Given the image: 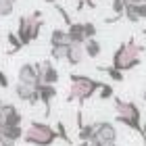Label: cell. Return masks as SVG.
I'll return each instance as SVG.
<instances>
[{
    "mask_svg": "<svg viewBox=\"0 0 146 146\" xmlns=\"http://www.w3.org/2000/svg\"><path fill=\"white\" fill-rule=\"evenodd\" d=\"M144 102H146V90H144Z\"/></svg>",
    "mask_w": 146,
    "mask_h": 146,
    "instance_id": "obj_34",
    "label": "cell"
},
{
    "mask_svg": "<svg viewBox=\"0 0 146 146\" xmlns=\"http://www.w3.org/2000/svg\"><path fill=\"white\" fill-rule=\"evenodd\" d=\"M113 96H115V92H113V86L107 84V82H102L100 90H98V98H100V100H111Z\"/></svg>",
    "mask_w": 146,
    "mask_h": 146,
    "instance_id": "obj_24",
    "label": "cell"
},
{
    "mask_svg": "<svg viewBox=\"0 0 146 146\" xmlns=\"http://www.w3.org/2000/svg\"><path fill=\"white\" fill-rule=\"evenodd\" d=\"M84 34H86V40L96 38V25L92 23V21H86L84 23Z\"/></svg>",
    "mask_w": 146,
    "mask_h": 146,
    "instance_id": "obj_26",
    "label": "cell"
},
{
    "mask_svg": "<svg viewBox=\"0 0 146 146\" xmlns=\"http://www.w3.org/2000/svg\"><path fill=\"white\" fill-rule=\"evenodd\" d=\"M123 17L131 23H138L146 19V2H140V4H125V13Z\"/></svg>",
    "mask_w": 146,
    "mask_h": 146,
    "instance_id": "obj_13",
    "label": "cell"
},
{
    "mask_svg": "<svg viewBox=\"0 0 146 146\" xmlns=\"http://www.w3.org/2000/svg\"><path fill=\"white\" fill-rule=\"evenodd\" d=\"M113 104H115V121L117 123H123L125 127L138 131L142 136V113L138 109L136 102L131 100H123V98H117L113 96Z\"/></svg>",
    "mask_w": 146,
    "mask_h": 146,
    "instance_id": "obj_3",
    "label": "cell"
},
{
    "mask_svg": "<svg viewBox=\"0 0 146 146\" xmlns=\"http://www.w3.org/2000/svg\"><path fill=\"white\" fill-rule=\"evenodd\" d=\"M9 75H6V73L2 71V69H0V88H2V90H6V88H9Z\"/></svg>",
    "mask_w": 146,
    "mask_h": 146,
    "instance_id": "obj_27",
    "label": "cell"
},
{
    "mask_svg": "<svg viewBox=\"0 0 146 146\" xmlns=\"http://www.w3.org/2000/svg\"><path fill=\"white\" fill-rule=\"evenodd\" d=\"M102 82L90 77V75H82V73H71L69 75V94H67V102H79V109L86 100H90L92 96L100 90Z\"/></svg>",
    "mask_w": 146,
    "mask_h": 146,
    "instance_id": "obj_1",
    "label": "cell"
},
{
    "mask_svg": "<svg viewBox=\"0 0 146 146\" xmlns=\"http://www.w3.org/2000/svg\"><path fill=\"white\" fill-rule=\"evenodd\" d=\"M44 2H48V4H52V6H54V4H56V0H44Z\"/></svg>",
    "mask_w": 146,
    "mask_h": 146,
    "instance_id": "obj_31",
    "label": "cell"
},
{
    "mask_svg": "<svg viewBox=\"0 0 146 146\" xmlns=\"http://www.w3.org/2000/svg\"><path fill=\"white\" fill-rule=\"evenodd\" d=\"M2 129V136L4 138H9V140H23V134H25V129L21 127V125H13V127H0Z\"/></svg>",
    "mask_w": 146,
    "mask_h": 146,
    "instance_id": "obj_17",
    "label": "cell"
},
{
    "mask_svg": "<svg viewBox=\"0 0 146 146\" xmlns=\"http://www.w3.org/2000/svg\"><path fill=\"white\" fill-rule=\"evenodd\" d=\"M111 2H113V0H111Z\"/></svg>",
    "mask_w": 146,
    "mask_h": 146,
    "instance_id": "obj_36",
    "label": "cell"
},
{
    "mask_svg": "<svg viewBox=\"0 0 146 146\" xmlns=\"http://www.w3.org/2000/svg\"><path fill=\"white\" fill-rule=\"evenodd\" d=\"M84 50H86V56L88 58H96V56H100L102 46H100V42H98L96 38H90V40L84 42Z\"/></svg>",
    "mask_w": 146,
    "mask_h": 146,
    "instance_id": "obj_16",
    "label": "cell"
},
{
    "mask_svg": "<svg viewBox=\"0 0 146 146\" xmlns=\"http://www.w3.org/2000/svg\"><path fill=\"white\" fill-rule=\"evenodd\" d=\"M77 136L79 140H92V136H94V123H84L82 127H77Z\"/></svg>",
    "mask_w": 146,
    "mask_h": 146,
    "instance_id": "obj_20",
    "label": "cell"
},
{
    "mask_svg": "<svg viewBox=\"0 0 146 146\" xmlns=\"http://www.w3.org/2000/svg\"><path fill=\"white\" fill-rule=\"evenodd\" d=\"M17 36H19V40L23 42V46H27V44H31V40H29V36H27V17H19V25H17Z\"/></svg>",
    "mask_w": 146,
    "mask_h": 146,
    "instance_id": "obj_18",
    "label": "cell"
},
{
    "mask_svg": "<svg viewBox=\"0 0 146 146\" xmlns=\"http://www.w3.org/2000/svg\"><path fill=\"white\" fill-rule=\"evenodd\" d=\"M36 65H38L40 84H52V86H56L61 73H58V69L52 65V61H42V63H36Z\"/></svg>",
    "mask_w": 146,
    "mask_h": 146,
    "instance_id": "obj_9",
    "label": "cell"
},
{
    "mask_svg": "<svg viewBox=\"0 0 146 146\" xmlns=\"http://www.w3.org/2000/svg\"><path fill=\"white\" fill-rule=\"evenodd\" d=\"M146 46L138 44L134 38H129L127 42H123L119 48L115 50V54H113V67L119 69V71H131L136 69L138 65L142 63V52H144Z\"/></svg>",
    "mask_w": 146,
    "mask_h": 146,
    "instance_id": "obj_2",
    "label": "cell"
},
{
    "mask_svg": "<svg viewBox=\"0 0 146 146\" xmlns=\"http://www.w3.org/2000/svg\"><path fill=\"white\" fill-rule=\"evenodd\" d=\"M23 140L31 146H52L58 140V134H56V127H52L48 123L31 121L23 134Z\"/></svg>",
    "mask_w": 146,
    "mask_h": 146,
    "instance_id": "obj_4",
    "label": "cell"
},
{
    "mask_svg": "<svg viewBox=\"0 0 146 146\" xmlns=\"http://www.w3.org/2000/svg\"><path fill=\"white\" fill-rule=\"evenodd\" d=\"M92 2H96V4H98V0H92Z\"/></svg>",
    "mask_w": 146,
    "mask_h": 146,
    "instance_id": "obj_35",
    "label": "cell"
},
{
    "mask_svg": "<svg viewBox=\"0 0 146 146\" xmlns=\"http://www.w3.org/2000/svg\"><path fill=\"white\" fill-rule=\"evenodd\" d=\"M23 115L15 104H6L2 107V113H0V127H13V125H21Z\"/></svg>",
    "mask_w": 146,
    "mask_h": 146,
    "instance_id": "obj_6",
    "label": "cell"
},
{
    "mask_svg": "<svg viewBox=\"0 0 146 146\" xmlns=\"http://www.w3.org/2000/svg\"><path fill=\"white\" fill-rule=\"evenodd\" d=\"M6 40H9V54H17L19 50L23 48V42L21 40H19V36H17V31H9V34H6Z\"/></svg>",
    "mask_w": 146,
    "mask_h": 146,
    "instance_id": "obj_19",
    "label": "cell"
},
{
    "mask_svg": "<svg viewBox=\"0 0 146 146\" xmlns=\"http://www.w3.org/2000/svg\"><path fill=\"white\" fill-rule=\"evenodd\" d=\"M56 134H58V138H61L65 144H71V138H69L67 127H65V123H63V121H58V123H56Z\"/></svg>",
    "mask_w": 146,
    "mask_h": 146,
    "instance_id": "obj_25",
    "label": "cell"
},
{
    "mask_svg": "<svg viewBox=\"0 0 146 146\" xmlns=\"http://www.w3.org/2000/svg\"><path fill=\"white\" fill-rule=\"evenodd\" d=\"M0 142H2V129H0Z\"/></svg>",
    "mask_w": 146,
    "mask_h": 146,
    "instance_id": "obj_33",
    "label": "cell"
},
{
    "mask_svg": "<svg viewBox=\"0 0 146 146\" xmlns=\"http://www.w3.org/2000/svg\"><path fill=\"white\" fill-rule=\"evenodd\" d=\"M69 42H71V40H69L67 29L56 27V29H52V31H50V46H67Z\"/></svg>",
    "mask_w": 146,
    "mask_h": 146,
    "instance_id": "obj_15",
    "label": "cell"
},
{
    "mask_svg": "<svg viewBox=\"0 0 146 146\" xmlns=\"http://www.w3.org/2000/svg\"><path fill=\"white\" fill-rule=\"evenodd\" d=\"M25 17H27V36H29L31 42H34V40L40 38V31L44 27V13L34 11L31 15H25Z\"/></svg>",
    "mask_w": 146,
    "mask_h": 146,
    "instance_id": "obj_10",
    "label": "cell"
},
{
    "mask_svg": "<svg viewBox=\"0 0 146 146\" xmlns=\"http://www.w3.org/2000/svg\"><path fill=\"white\" fill-rule=\"evenodd\" d=\"M69 46V44H67ZM67 46H50V56L52 61H65L67 56Z\"/></svg>",
    "mask_w": 146,
    "mask_h": 146,
    "instance_id": "obj_23",
    "label": "cell"
},
{
    "mask_svg": "<svg viewBox=\"0 0 146 146\" xmlns=\"http://www.w3.org/2000/svg\"><path fill=\"white\" fill-rule=\"evenodd\" d=\"M84 56H86L84 44H79V42H69V46H67V56H65V61H67L69 65H82Z\"/></svg>",
    "mask_w": 146,
    "mask_h": 146,
    "instance_id": "obj_12",
    "label": "cell"
},
{
    "mask_svg": "<svg viewBox=\"0 0 146 146\" xmlns=\"http://www.w3.org/2000/svg\"><path fill=\"white\" fill-rule=\"evenodd\" d=\"M92 146H117L115 140H104V142H94Z\"/></svg>",
    "mask_w": 146,
    "mask_h": 146,
    "instance_id": "obj_28",
    "label": "cell"
},
{
    "mask_svg": "<svg viewBox=\"0 0 146 146\" xmlns=\"http://www.w3.org/2000/svg\"><path fill=\"white\" fill-rule=\"evenodd\" d=\"M77 146H92V142H88V140H79Z\"/></svg>",
    "mask_w": 146,
    "mask_h": 146,
    "instance_id": "obj_30",
    "label": "cell"
},
{
    "mask_svg": "<svg viewBox=\"0 0 146 146\" xmlns=\"http://www.w3.org/2000/svg\"><path fill=\"white\" fill-rule=\"evenodd\" d=\"M67 34H69V40H71V42H79V44L86 42L84 23H75V21H73L71 25H67Z\"/></svg>",
    "mask_w": 146,
    "mask_h": 146,
    "instance_id": "obj_14",
    "label": "cell"
},
{
    "mask_svg": "<svg viewBox=\"0 0 146 146\" xmlns=\"http://www.w3.org/2000/svg\"><path fill=\"white\" fill-rule=\"evenodd\" d=\"M38 92H40V102L46 107V117H48L50 115V104L56 98L58 90H56V86H52V84H40L38 86Z\"/></svg>",
    "mask_w": 146,
    "mask_h": 146,
    "instance_id": "obj_11",
    "label": "cell"
},
{
    "mask_svg": "<svg viewBox=\"0 0 146 146\" xmlns=\"http://www.w3.org/2000/svg\"><path fill=\"white\" fill-rule=\"evenodd\" d=\"M140 2H146V0H125V4H140Z\"/></svg>",
    "mask_w": 146,
    "mask_h": 146,
    "instance_id": "obj_29",
    "label": "cell"
},
{
    "mask_svg": "<svg viewBox=\"0 0 146 146\" xmlns=\"http://www.w3.org/2000/svg\"><path fill=\"white\" fill-rule=\"evenodd\" d=\"M98 69H100L102 73H107L111 82H123V71L115 69V67H113V65H111V67H104V65H102V67H98Z\"/></svg>",
    "mask_w": 146,
    "mask_h": 146,
    "instance_id": "obj_21",
    "label": "cell"
},
{
    "mask_svg": "<svg viewBox=\"0 0 146 146\" xmlns=\"http://www.w3.org/2000/svg\"><path fill=\"white\" fill-rule=\"evenodd\" d=\"M104 140H115L117 142V127L111 121H98L94 123V136H92V144L94 142H104Z\"/></svg>",
    "mask_w": 146,
    "mask_h": 146,
    "instance_id": "obj_5",
    "label": "cell"
},
{
    "mask_svg": "<svg viewBox=\"0 0 146 146\" xmlns=\"http://www.w3.org/2000/svg\"><path fill=\"white\" fill-rule=\"evenodd\" d=\"M17 82L25 86H40V75H38V65L36 63H23L17 73Z\"/></svg>",
    "mask_w": 146,
    "mask_h": 146,
    "instance_id": "obj_7",
    "label": "cell"
},
{
    "mask_svg": "<svg viewBox=\"0 0 146 146\" xmlns=\"http://www.w3.org/2000/svg\"><path fill=\"white\" fill-rule=\"evenodd\" d=\"M2 107H4V100L0 98V113H2Z\"/></svg>",
    "mask_w": 146,
    "mask_h": 146,
    "instance_id": "obj_32",
    "label": "cell"
},
{
    "mask_svg": "<svg viewBox=\"0 0 146 146\" xmlns=\"http://www.w3.org/2000/svg\"><path fill=\"white\" fill-rule=\"evenodd\" d=\"M15 94L19 100H23V102H27L29 107H34V104L40 102V92H38V86H25L21 82H17L15 84Z\"/></svg>",
    "mask_w": 146,
    "mask_h": 146,
    "instance_id": "obj_8",
    "label": "cell"
},
{
    "mask_svg": "<svg viewBox=\"0 0 146 146\" xmlns=\"http://www.w3.org/2000/svg\"><path fill=\"white\" fill-rule=\"evenodd\" d=\"M15 6H17V0H0V17L13 15Z\"/></svg>",
    "mask_w": 146,
    "mask_h": 146,
    "instance_id": "obj_22",
    "label": "cell"
}]
</instances>
